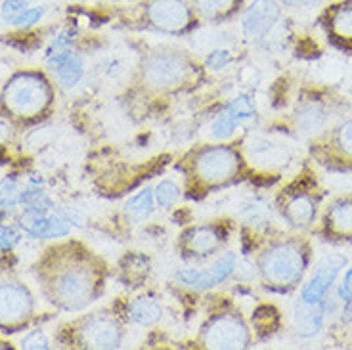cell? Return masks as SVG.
Wrapping results in <instances>:
<instances>
[{
	"instance_id": "1",
	"label": "cell",
	"mask_w": 352,
	"mask_h": 350,
	"mask_svg": "<svg viewBox=\"0 0 352 350\" xmlns=\"http://www.w3.org/2000/svg\"><path fill=\"white\" fill-rule=\"evenodd\" d=\"M35 270L46 300L65 312L94 305L104 297L111 278L106 259L79 239L58 241L46 249Z\"/></svg>"
},
{
	"instance_id": "2",
	"label": "cell",
	"mask_w": 352,
	"mask_h": 350,
	"mask_svg": "<svg viewBox=\"0 0 352 350\" xmlns=\"http://www.w3.org/2000/svg\"><path fill=\"white\" fill-rule=\"evenodd\" d=\"M184 197L201 201L212 193L249 182L261 175L247 157L243 140L201 142L182 151L173 163Z\"/></svg>"
},
{
	"instance_id": "3",
	"label": "cell",
	"mask_w": 352,
	"mask_h": 350,
	"mask_svg": "<svg viewBox=\"0 0 352 350\" xmlns=\"http://www.w3.org/2000/svg\"><path fill=\"white\" fill-rule=\"evenodd\" d=\"M209 83V71L192 50L175 43L148 46L129 80V94L142 102L186 96Z\"/></svg>"
},
{
	"instance_id": "4",
	"label": "cell",
	"mask_w": 352,
	"mask_h": 350,
	"mask_svg": "<svg viewBox=\"0 0 352 350\" xmlns=\"http://www.w3.org/2000/svg\"><path fill=\"white\" fill-rule=\"evenodd\" d=\"M253 254L261 287L274 295H289L300 287L312 264V241L302 232H278Z\"/></svg>"
},
{
	"instance_id": "5",
	"label": "cell",
	"mask_w": 352,
	"mask_h": 350,
	"mask_svg": "<svg viewBox=\"0 0 352 350\" xmlns=\"http://www.w3.org/2000/svg\"><path fill=\"white\" fill-rule=\"evenodd\" d=\"M115 29L182 39L203 25L190 0H134L111 6Z\"/></svg>"
},
{
	"instance_id": "6",
	"label": "cell",
	"mask_w": 352,
	"mask_h": 350,
	"mask_svg": "<svg viewBox=\"0 0 352 350\" xmlns=\"http://www.w3.org/2000/svg\"><path fill=\"white\" fill-rule=\"evenodd\" d=\"M249 318L226 293L205 297V312L195 333V347L205 350H245L255 344Z\"/></svg>"
},
{
	"instance_id": "7",
	"label": "cell",
	"mask_w": 352,
	"mask_h": 350,
	"mask_svg": "<svg viewBox=\"0 0 352 350\" xmlns=\"http://www.w3.org/2000/svg\"><path fill=\"white\" fill-rule=\"evenodd\" d=\"M324 199V188L314 173L302 171L274 195V209L285 226L293 232H307L316 224Z\"/></svg>"
},
{
	"instance_id": "8",
	"label": "cell",
	"mask_w": 352,
	"mask_h": 350,
	"mask_svg": "<svg viewBox=\"0 0 352 350\" xmlns=\"http://www.w3.org/2000/svg\"><path fill=\"white\" fill-rule=\"evenodd\" d=\"M126 337V324L111 305L79 316L60 329L58 341L71 349L115 350L121 349Z\"/></svg>"
},
{
	"instance_id": "9",
	"label": "cell",
	"mask_w": 352,
	"mask_h": 350,
	"mask_svg": "<svg viewBox=\"0 0 352 350\" xmlns=\"http://www.w3.org/2000/svg\"><path fill=\"white\" fill-rule=\"evenodd\" d=\"M56 100L52 80L41 71H19L4 85L0 104L10 119L36 121Z\"/></svg>"
},
{
	"instance_id": "10",
	"label": "cell",
	"mask_w": 352,
	"mask_h": 350,
	"mask_svg": "<svg viewBox=\"0 0 352 350\" xmlns=\"http://www.w3.org/2000/svg\"><path fill=\"white\" fill-rule=\"evenodd\" d=\"M238 232V220L232 217L195 222L182 228L175 241L178 256L188 264H201L226 251L234 234Z\"/></svg>"
},
{
	"instance_id": "11",
	"label": "cell",
	"mask_w": 352,
	"mask_h": 350,
	"mask_svg": "<svg viewBox=\"0 0 352 350\" xmlns=\"http://www.w3.org/2000/svg\"><path fill=\"white\" fill-rule=\"evenodd\" d=\"M310 157L331 173H352V117L327 127L310 140Z\"/></svg>"
},
{
	"instance_id": "12",
	"label": "cell",
	"mask_w": 352,
	"mask_h": 350,
	"mask_svg": "<svg viewBox=\"0 0 352 350\" xmlns=\"http://www.w3.org/2000/svg\"><path fill=\"white\" fill-rule=\"evenodd\" d=\"M238 253L234 251H222L214 259L201 264H188L175 270V281L192 293H209L214 291L226 281L232 280V276L238 272Z\"/></svg>"
},
{
	"instance_id": "13",
	"label": "cell",
	"mask_w": 352,
	"mask_h": 350,
	"mask_svg": "<svg viewBox=\"0 0 352 350\" xmlns=\"http://www.w3.org/2000/svg\"><path fill=\"white\" fill-rule=\"evenodd\" d=\"M35 312V298L27 285L16 278H0V329L19 331Z\"/></svg>"
},
{
	"instance_id": "14",
	"label": "cell",
	"mask_w": 352,
	"mask_h": 350,
	"mask_svg": "<svg viewBox=\"0 0 352 350\" xmlns=\"http://www.w3.org/2000/svg\"><path fill=\"white\" fill-rule=\"evenodd\" d=\"M46 65L58 85L65 88L79 85L85 75V58L77 50L69 31L54 36L46 50Z\"/></svg>"
},
{
	"instance_id": "15",
	"label": "cell",
	"mask_w": 352,
	"mask_h": 350,
	"mask_svg": "<svg viewBox=\"0 0 352 350\" xmlns=\"http://www.w3.org/2000/svg\"><path fill=\"white\" fill-rule=\"evenodd\" d=\"M346 266H349V256L346 254H326L322 261H318L307 280L300 283L297 300L308 303V305L326 303L329 295H331V291L335 289V283L339 280V276L343 274Z\"/></svg>"
},
{
	"instance_id": "16",
	"label": "cell",
	"mask_w": 352,
	"mask_h": 350,
	"mask_svg": "<svg viewBox=\"0 0 352 350\" xmlns=\"http://www.w3.org/2000/svg\"><path fill=\"white\" fill-rule=\"evenodd\" d=\"M283 8L278 0H249L239 14V29L245 41L253 44L266 43L280 25Z\"/></svg>"
},
{
	"instance_id": "17",
	"label": "cell",
	"mask_w": 352,
	"mask_h": 350,
	"mask_svg": "<svg viewBox=\"0 0 352 350\" xmlns=\"http://www.w3.org/2000/svg\"><path fill=\"white\" fill-rule=\"evenodd\" d=\"M312 234L327 243L352 241V193L339 195L322 207Z\"/></svg>"
},
{
	"instance_id": "18",
	"label": "cell",
	"mask_w": 352,
	"mask_h": 350,
	"mask_svg": "<svg viewBox=\"0 0 352 350\" xmlns=\"http://www.w3.org/2000/svg\"><path fill=\"white\" fill-rule=\"evenodd\" d=\"M256 115V105L253 96L238 94L222 105L211 123V140L226 142L236 138V132L243 129Z\"/></svg>"
},
{
	"instance_id": "19",
	"label": "cell",
	"mask_w": 352,
	"mask_h": 350,
	"mask_svg": "<svg viewBox=\"0 0 352 350\" xmlns=\"http://www.w3.org/2000/svg\"><path fill=\"white\" fill-rule=\"evenodd\" d=\"M318 25L327 43L341 52L352 54V0H333L318 14Z\"/></svg>"
},
{
	"instance_id": "20",
	"label": "cell",
	"mask_w": 352,
	"mask_h": 350,
	"mask_svg": "<svg viewBox=\"0 0 352 350\" xmlns=\"http://www.w3.org/2000/svg\"><path fill=\"white\" fill-rule=\"evenodd\" d=\"M117 314L124 324L153 327L165 318V308L161 300L153 295H134V297H119L111 303Z\"/></svg>"
},
{
	"instance_id": "21",
	"label": "cell",
	"mask_w": 352,
	"mask_h": 350,
	"mask_svg": "<svg viewBox=\"0 0 352 350\" xmlns=\"http://www.w3.org/2000/svg\"><path fill=\"white\" fill-rule=\"evenodd\" d=\"M19 228L35 239H60L69 236L71 232L69 220L56 210H23Z\"/></svg>"
},
{
	"instance_id": "22",
	"label": "cell",
	"mask_w": 352,
	"mask_h": 350,
	"mask_svg": "<svg viewBox=\"0 0 352 350\" xmlns=\"http://www.w3.org/2000/svg\"><path fill=\"white\" fill-rule=\"evenodd\" d=\"M333 117L331 102L326 98H310L302 100L297 109L293 111V124L300 134L314 138L320 132H324L327 127H331L329 121Z\"/></svg>"
},
{
	"instance_id": "23",
	"label": "cell",
	"mask_w": 352,
	"mask_h": 350,
	"mask_svg": "<svg viewBox=\"0 0 352 350\" xmlns=\"http://www.w3.org/2000/svg\"><path fill=\"white\" fill-rule=\"evenodd\" d=\"M205 25H224L239 18L249 0H190Z\"/></svg>"
},
{
	"instance_id": "24",
	"label": "cell",
	"mask_w": 352,
	"mask_h": 350,
	"mask_svg": "<svg viewBox=\"0 0 352 350\" xmlns=\"http://www.w3.org/2000/svg\"><path fill=\"white\" fill-rule=\"evenodd\" d=\"M327 320V300L320 305H308L297 300L293 310V331L299 339H312L322 333Z\"/></svg>"
},
{
	"instance_id": "25",
	"label": "cell",
	"mask_w": 352,
	"mask_h": 350,
	"mask_svg": "<svg viewBox=\"0 0 352 350\" xmlns=\"http://www.w3.org/2000/svg\"><path fill=\"white\" fill-rule=\"evenodd\" d=\"M155 209H157V203H155L153 188L146 186L124 201L123 217L129 224L136 226V224L150 220Z\"/></svg>"
},
{
	"instance_id": "26",
	"label": "cell",
	"mask_w": 352,
	"mask_h": 350,
	"mask_svg": "<svg viewBox=\"0 0 352 350\" xmlns=\"http://www.w3.org/2000/svg\"><path fill=\"white\" fill-rule=\"evenodd\" d=\"M253 333H255L256 341L261 339H268L280 327V312L278 308L270 305V303H261L258 307L253 310V314L249 318Z\"/></svg>"
},
{
	"instance_id": "27",
	"label": "cell",
	"mask_w": 352,
	"mask_h": 350,
	"mask_svg": "<svg viewBox=\"0 0 352 350\" xmlns=\"http://www.w3.org/2000/svg\"><path fill=\"white\" fill-rule=\"evenodd\" d=\"M335 298L343 305L341 308V322H352V266H346L339 280L335 283Z\"/></svg>"
},
{
	"instance_id": "28",
	"label": "cell",
	"mask_w": 352,
	"mask_h": 350,
	"mask_svg": "<svg viewBox=\"0 0 352 350\" xmlns=\"http://www.w3.org/2000/svg\"><path fill=\"white\" fill-rule=\"evenodd\" d=\"M153 195H155V203H157V209H173L176 207V203L184 197L182 192V186L170 180V178H163L159 180L157 184L153 186Z\"/></svg>"
},
{
	"instance_id": "29",
	"label": "cell",
	"mask_w": 352,
	"mask_h": 350,
	"mask_svg": "<svg viewBox=\"0 0 352 350\" xmlns=\"http://www.w3.org/2000/svg\"><path fill=\"white\" fill-rule=\"evenodd\" d=\"M21 192H23V188H21L18 176H6L0 182V209H16L19 205V199H21Z\"/></svg>"
},
{
	"instance_id": "30",
	"label": "cell",
	"mask_w": 352,
	"mask_h": 350,
	"mask_svg": "<svg viewBox=\"0 0 352 350\" xmlns=\"http://www.w3.org/2000/svg\"><path fill=\"white\" fill-rule=\"evenodd\" d=\"M44 12H46V8H44V6H29V8H27L23 14H19L18 18L14 19L10 25L21 27V29H29V27L36 25V23L43 19Z\"/></svg>"
},
{
	"instance_id": "31",
	"label": "cell",
	"mask_w": 352,
	"mask_h": 350,
	"mask_svg": "<svg viewBox=\"0 0 352 350\" xmlns=\"http://www.w3.org/2000/svg\"><path fill=\"white\" fill-rule=\"evenodd\" d=\"M29 8L27 0H4L0 6V16L4 18L6 23H12L14 19L18 18L19 14H23Z\"/></svg>"
},
{
	"instance_id": "32",
	"label": "cell",
	"mask_w": 352,
	"mask_h": 350,
	"mask_svg": "<svg viewBox=\"0 0 352 350\" xmlns=\"http://www.w3.org/2000/svg\"><path fill=\"white\" fill-rule=\"evenodd\" d=\"M19 239H21L19 230H16L14 226L0 224V253L12 251V249L19 243Z\"/></svg>"
},
{
	"instance_id": "33",
	"label": "cell",
	"mask_w": 352,
	"mask_h": 350,
	"mask_svg": "<svg viewBox=\"0 0 352 350\" xmlns=\"http://www.w3.org/2000/svg\"><path fill=\"white\" fill-rule=\"evenodd\" d=\"M230 62H232V56H230L228 50H212V52L207 54V58L203 60L207 71L224 69Z\"/></svg>"
},
{
	"instance_id": "34",
	"label": "cell",
	"mask_w": 352,
	"mask_h": 350,
	"mask_svg": "<svg viewBox=\"0 0 352 350\" xmlns=\"http://www.w3.org/2000/svg\"><path fill=\"white\" fill-rule=\"evenodd\" d=\"M21 347L23 349H50V341L41 329H33L21 339Z\"/></svg>"
},
{
	"instance_id": "35",
	"label": "cell",
	"mask_w": 352,
	"mask_h": 350,
	"mask_svg": "<svg viewBox=\"0 0 352 350\" xmlns=\"http://www.w3.org/2000/svg\"><path fill=\"white\" fill-rule=\"evenodd\" d=\"M12 132H14V127H12V121L6 113H0V146H6L12 138Z\"/></svg>"
},
{
	"instance_id": "36",
	"label": "cell",
	"mask_w": 352,
	"mask_h": 350,
	"mask_svg": "<svg viewBox=\"0 0 352 350\" xmlns=\"http://www.w3.org/2000/svg\"><path fill=\"white\" fill-rule=\"evenodd\" d=\"M282 8L287 10H308L318 6L320 0H278Z\"/></svg>"
},
{
	"instance_id": "37",
	"label": "cell",
	"mask_w": 352,
	"mask_h": 350,
	"mask_svg": "<svg viewBox=\"0 0 352 350\" xmlns=\"http://www.w3.org/2000/svg\"><path fill=\"white\" fill-rule=\"evenodd\" d=\"M109 2H113V4H126V2H134V0H109Z\"/></svg>"
}]
</instances>
